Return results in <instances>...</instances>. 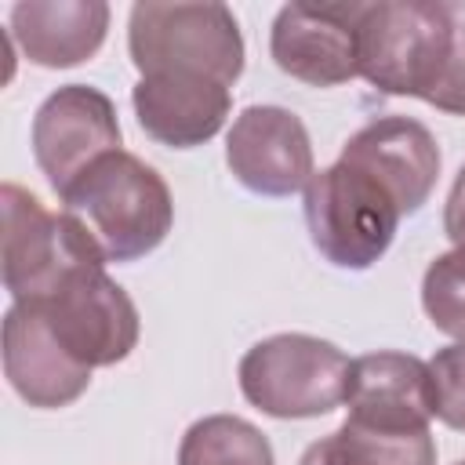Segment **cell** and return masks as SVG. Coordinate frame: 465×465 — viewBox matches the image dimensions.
<instances>
[{"instance_id": "obj_19", "label": "cell", "mask_w": 465, "mask_h": 465, "mask_svg": "<svg viewBox=\"0 0 465 465\" xmlns=\"http://www.w3.org/2000/svg\"><path fill=\"white\" fill-rule=\"evenodd\" d=\"M429 371L436 385V418L447 429L465 432V341L436 349Z\"/></svg>"}, {"instance_id": "obj_6", "label": "cell", "mask_w": 465, "mask_h": 465, "mask_svg": "<svg viewBox=\"0 0 465 465\" xmlns=\"http://www.w3.org/2000/svg\"><path fill=\"white\" fill-rule=\"evenodd\" d=\"M4 287L15 302L47 298L73 269L109 265L94 240L65 211H47L29 189L4 182Z\"/></svg>"}, {"instance_id": "obj_5", "label": "cell", "mask_w": 465, "mask_h": 465, "mask_svg": "<svg viewBox=\"0 0 465 465\" xmlns=\"http://www.w3.org/2000/svg\"><path fill=\"white\" fill-rule=\"evenodd\" d=\"M400 207L378 178L334 160L305 185V225L312 247L338 269H371L396 236Z\"/></svg>"}, {"instance_id": "obj_18", "label": "cell", "mask_w": 465, "mask_h": 465, "mask_svg": "<svg viewBox=\"0 0 465 465\" xmlns=\"http://www.w3.org/2000/svg\"><path fill=\"white\" fill-rule=\"evenodd\" d=\"M421 309L440 334L465 341V247L443 251L429 262L421 276Z\"/></svg>"}, {"instance_id": "obj_1", "label": "cell", "mask_w": 465, "mask_h": 465, "mask_svg": "<svg viewBox=\"0 0 465 465\" xmlns=\"http://www.w3.org/2000/svg\"><path fill=\"white\" fill-rule=\"evenodd\" d=\"M58 200L102 258L116 265L153 254L174 225V200L163 174L127 149L94 160Z\"/></svg>"}, {"instance_id": "obj_11", "label": "cell", "mask_w": 465, "mask_h": 465, "mask_svg": "<svg viewBox=\"0 0 465 465\" xmlns=\"http://www.w3.org/2000/svg\"><path fill=\"white\" fill-rule=\"evenodd\" d=\"M338 160L378 178L385 185V193L396 200L403 218L421 211V203L432 196L440 167H443L436 134L421 120L396 116V113L363 124L341 145Z\"/></svg>"}, {"instance_id": "obj_9", "label": "cell", "mask_w": 465, "mask_h": 465, "mask_svg": "<svg viewBox=\"0 0 465 465\" xmlns=\"http://www.w3.org/2000/svg\"><path fill=\"white\" fill-rule=\"evenodd\" d=\"M363 4H283L269 29L280 73L309 87H338L360 76Z\"/></svg>"}, {"instance_id": "obj_8", "label": "cell", "mask_w": 465, "mask_h": 465, "mask_svg": "<svg viewBox=\"0 0 465 465\" xmlns=\"http://www.w3.org/2000/svg\"><path fill=\"white\" fill-rule=\"evenodd\" d=\"M29 145L47 185L62 196L94 160L120 149L113 98L91 84H65L51 91L33 116Z\"/></svg>"}, {"instance_id": "obj_21", "label": "cell", "mask_w": 465, "mask_h": 465, "mask_svg": "<svg viewBox=\"0 0 465 465\" xmlns=\"http://www.w3.org/2000/svg\"><path fill=\"white\" fill-rule=\"evenodd\" d=\"M443 232L454 247H465V163L454 174V185H450L447 203H443Z\"/></svg>"}, {"instance_id": "obj_22", "label": "cell", "mask_w": 465, "mask_h": 465, "mask_svg": "<svg viewBox=\"0 0 465 465\" xmlns=\"http://www.w3.org/2000/svg\"><path fill=\"white\" fill-rule=\"evenodd\" d=\"M298 465H341V461H338V450H334V440H331V436H323V440L309 443V447L302 450Z\"/></svg>"}, {"instance_id": "obj_13", "label": "cell", "mask_w": 465, "mask_h": 465, "mask_svg": "<svg viewBox=\"0 0 465 465\" xmlns=\"http://www.w3.org/2000/svg\"><path fill=\"white\" fill-rule=\"evenodd\" d=\"M138 127L167 149H196L211 142L232 109V91L196 73H153L131 91Z\"/></svg>"}, {"instance_id": "obj_15", "label": "cell", "mask_w": 465, "mask_h": 465, "mask_svg": "<svg viewBox=\"0 0 465 465\" xmlns=\"http://www.w3.org/2000/svg\"><path fill=\"white\" fill-rule=\"evenodd\" d=\"M105 33V0H22L11 7V40L40 69H69L94 58Z\"/></svg>"}, {"instance_id": "obj_14", "label": "cell", "mask_w": 465, "mask_h": 465, "mask_svg": "<svg viewBox=\"0 0 465 465\" xmlns=\"http://www.w3.org/2000/svg\"><path fill=\"white\" fill-rule=\"evenodd\" d=\"M349 418L378 425H429L436 418V385L425 360L411 352H367L349 367Z\"/></svg>"}, {"instance_id": "obj_2", "label": "cell", "mask_w": 465, "mask_h": 465, "mask_svg": "<svg viewBox=\"0 0 465 465\" xmlns=\"http://www.w3.org/2000/svg\"><path fill=\"white\" fill-rule=\"evenodd\" d=\"M454 11L425 0H378L360 11V76L381 94L429 98L454 47Z\"/></svg>"}, {"instance_id": "obj_3", "label": "cell", "mask_w": 465, "mask_h": 465, "mask_svg": "<svg viewBox=\"0 0 465 465\" xmlns=\"http://www.w3.org/2000/svg\"><path fill=\"white\" fill-rule=\"evenodd\" d=\"M127 51L142 76L196 73L232 87L243 73V36L225 4H134Z\"/></svg>"}, {"instance_id": "obj_12", "label": "cell", "mask_w": 465, "mask_h": 465, "mask_svg": "<svg viewBox=\"0 0 465 465\" xmlns=\"http://www.w3.org/2000/svg\"><path fill=\"white\" fill-rule=\"evenodd\" d=\"M4 378L29 407L40 411L69 407L91 385V371L54 341L33 302H15L4 312Z\"/></svg>"}, {"instance_id": "obj_20", "label": "cell", "mask_w": 465, "mask_h": 465, "mask_svg": "<svg viewBox=\"0 0 465 465\" xmlns=\"http://www.w3.org/2000/svg\"><path fill=\"white\" fill-rule=\"evenodd\" d=\"M425 102L436 105L440 113L465 116V25H458L450 58H447V65H443V76L436 80V87H432V94H429Z\"/></svg>"}, {"instance_id": "obj_16", "label": "cell", "mask_w": 465, "mask_h": 465, "mask_svg": "<svg viewBox=\"0 0 465 465\" xmlns=\"http://www.w3.org/2000/svg\"><path fill=\"white\" fill-rule=\"evenodd\" d=\"M331 440L341 465H436V440L429 425H378L345 418Z\"/></svg>"}, {"instance_id": "obj_7", "label": "cell", "mask_w": 465, "mask_h": 465, "mask_svg": "<svg viewBox=\"0 0 465 465\" xmlns=\"http://www.w3.org/2000/svg\"><path fill=\"white\" fill-rule=\"evenodd\" d=\"M54 341L87 371L113 367L138 345V309L105 265L73 269L47 298L33 302Z\"/></svg>"}, {"instance_id": "obj_17", "label": "cell", "mask_w": 465, "mask_h": 465, "mask_svg": "<svg viewBox=\"0 0 465 465\" xmlns=\"http://www.w3.org/2000/svg\"><path fill=\"white\" fill-rule=\"evenodd\" d=\"M178 465H276V458L265 432L247 418L207 414L185 429Z\"/></svg>"}, {"instance_id": "obj_4", "label": "cell", "mask_w": 465, "mask_h": 465, "mask_svg": "<svg viewBox=\"0 0 465 465\" xmlns=\"http://www.w3.org/2000/svg\"><path fill=\"white\" fill-rule=\"evenodd\" d=\"M352 360L327 338L283 331L254 341L240 367V392L269 418H323L345 403Z\"/></svg>"}, {"instance_id": "obj_10", "label": "cell", "mask_w": 465, "mask_h": 465, "mask_svg": "<svg viewBox=\"0 0 465 465\" xmlns=\"http://www.w3.org/2000/svg\"><path fill=\"white\" fill-rule=\"evenodd\" d=\"M225 163L258 196H294L316 174L309 131L283 105H247L225 134Z\"/></svg>"}, {"instance_id": "obj_23", "label": "cell", "mask_w": 465, "mask_h": 465, "mask_svg": "<svg viewBox=\"0 0 465 465\" xmlns=\"http://www.w3.org/2000/svg\"><path fill=\"white\" fill-rule=\"evenodd\" d=\"M454 465H465V458H461V461H454Z\"/></svg>"}]
</instances>
